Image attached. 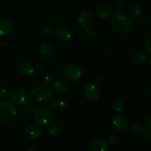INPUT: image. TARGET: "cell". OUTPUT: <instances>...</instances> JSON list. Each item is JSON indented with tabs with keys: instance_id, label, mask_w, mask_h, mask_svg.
Listing matches in <instances>:
<instances>
[{
	"instance_id": "cell-1",
	"label": "cell",
	"mask_w": 151,
	"mask_h": 151,
	"mask_svg": "<svg viewBox=\"0 0 151 151\" xmlns=\"http://www.w3.org/2000/svg\"><path fill=\"white\" fill-rule=\"evenodd\" d=\"M111 26L115 31L125 33L133 28V22L131 18L122 11H116L111 19Z\"/></svg>"
},
{
	"instance_id": "cell-2",
	"label": "cell",
	"mask_w": 151,
	"mask_h": 151,
	"mask_svg": "<svg viewBox=\"0 0 151 151\" xmlns=\"http://www.w3.org/2000/svg\"><path fill=\"white\" fill-rule=\"evenodd\" d=\"M17 111L13 103L10 102H2L0 103V123L7 125L16 117Z\"/></svg>"
},
{
	"instance_id": "cell-3",
	"label": "cell",
	"mask_w": 151,
	"mask_h": 151,
	"mask_svg": "<svg viewBox=\"0 0 151 151\" xmlns=\"http://www.w3.org/2000/svg\"><path fill=\"white\" fill-rule=\"evenodd\" d=\"M52 90L49 86L43 85L37 86L30 91L31 98L38 102H47L52 98Z\"/></svg>"
},
{
	"instance_id": "cell-4",
	"label": "cell",
	"mask_w": 151,
	"mask_h": 151,
	"mask_svg": "<svg viewBox=\"0 0 151 151\" xmlns=\"http://www.w3.org/2000/svg\"><path fill=\"white\" fill-rule=\"evenodd\" d=\"M34 119L41 125H47L52 122V117L50 111L46 108L38 107L34 110Z\"/></svg>"
},
{
	"instance_id": "cell-5",
	"label": "cell",
	"mask_w": 151,
	"mask_h": 151,
	"mask_svg": "<svg viewBox=\"0 0 151 151\" xmlns=\"http://www.w3.org/2000/svg\"><path fill=\"white\" fill-rule=\"evenodd\" d=\"M63 74L67 80L76 81L81 78L82 72L78 66L75 64H68L63 69Z\"/></svg>"
},
{
	"instance_id": "cell-6",
	"label": "cell",
	"mask_w": 151,
	"mask_h": 151,
	"mask_svg": "<svg viewBox=\"0 0 151 151\" xmlns=\"http://www.w3.org/2000/svg\"><path fill=\"white\" fill-rule=\"evenodd\" d=\"M10 97L13 104L22 106L27 100V92L22 87H16L12 90Z\"/></svg>"
},
{
	"instance_id": "cell-7",
	"label": "cell",
	"mask_w": 151,
	"mask_h": 151,
	"mask_svg": "<svg viewBox=\"0 0 151 151\" xmlns=\"http://www.w3.org/2000/svg\"><path fill=\"white\" fill-rule=\"evenodd\" d=\"M111 123L115 129L119 131H124L128 127V119L125 115L116 114L111 117Z\"/></svg>"
},
{
	"instance_id": "cell-8",
	"label": "cell",
	"mask_w": 151,
	"mask_h": 151,
	"mask_svg": "<svg viewBox=\"0 0 151 151\" xmlns=\"http://www.w3.org/2000/svg\"><path fill=\"white\" fill-rule=\"evenodd\" d=\"M100 91L98 86L94 83H90L87 84L84 88V95L85 97L89 101H95L100 97Z\"/></svg>"
},
{
	"instance_id": "cell-9",
	"label": "cell",
	"mask_w": 151,
	"mask_h": 151,
	"mask_svg": "<svg viewBox=\"0 0 151 151\" xmlns=\"http://www.w3.org/2000/svg\"><path fill=\"white\" fill-rule=\"evenodd\" d=\"M56 38L61 41H67L71 38V31L66 26H59L55 31Z\"/></svg>"
},
{
	"instance_id": "cell-10",
	"label": "cell",
	"mask_w": 151,
	"mask_h": 151,
	"mask_svg": "<svg viewBox=\"0 0 151 151\" xmlns=\"http://www.w3.org/2000/svg\"><path fill=\"white\" fill-rule=\"evenodd\" d=\"M93 16L90 12L86 11L81 13L78 18V24L83 28H88L92 24Z\"/></svg>"
},
{
	"instance_id": "cell-11",
	"label": "cell",
	"mask_w": 151,
	"mask_h": 151,
	"mask_svg": "<svg viewBox=\"0 0 151 151\" xmlns=\"http://www.w3.org/2000/svg\"><path fill=\"white\" fill-rule=\"evenodd\" d=\"M43 131L41 128L36 125H31L26 129V135L31 139H35L42 134Z\"/></svg>"
},
{
	"instance_id": "cell-12",
	"label": "cell",
	"mask_w": 151,
	"mask_h": 151,
	"mask_svg": "<svg viewBox=\"0 0 151 151\" xmlns=\"http://www.w3.org/2000/svg\"><path fill=\"white\" fill-rule=\"evenodd\" d=\"M112 13V9L111 7V6H109V4H101V5L99 6L98 7L96 10V15L97 16V17H99L100 19H105L109 18V16L111 15Z\"/></svg>"
},
{
	"instance_id": "cell-13",
	"label": "cell",
	"mask_w": 151,
	"mask_h": 151,
	"mask_svg": "<svg viewBox=\"0 0 151 151\" xmlns=\"http://www.w3.org/2000/svg\"><path fill=\"white\" fill-rule=\"evenodd\" d=\"M109 149V144L103 139H96L91 143L89 150L91 151H106Z\"/></svg>"
},
{
	"instance_id": "cell-14",
	"label": "cell",
	"mask_w": 151,
	"mask_h": 151,
	"mask_svg": "<svg viewBox=\"0 0 151 151\" xmlns=\"http://www.w3.org/2000/svg\"><path fill=\"white\" fill-rule=\"evenodd\" d=\"M40 53L45 58H50L54 55L55 47L51 43L44 42L40 46Z\"/></svg>"
},
{
	"instance_id": "cell-15",
	"label": "cell",
	"mask_w": 151,
	"mask_h": 151,
	"mask_svg": "<svg viewBox=\"0 0 151 151\" xmlns=\"http://www.w3.org/2000/svg\"><path fill=\"white\" fill-rule=\"evenodd\" d=\"M19 71L22 75L26 77H32L35 73V69L29 63H22L19 65Z\"/></svg>"
},
{
	"instance_id": "cell-16",
	"label": "cell",
	"mask_w": 151,
	"mask_h": 151,
	"mask_svg": "<svg viewBox=\"0 0 151 151\" xmlns=\"http://www.w3.org/2000/svg\"><path fill=\"white\" fill-rule=\"evenodd\" d=\"M53 88L55 91L58 93H64L69 88V84L63 79H59L53 83Z\"/></svg>"
},
{
	"instance_id": "cell-17",
	"label": "cell",
	"mask_w": 151,
	"mask_h": 151,
	"mask_svg": "<svg viewBox=\"0 0 151 151\" xmlns=\"http://www.w3.org/2000/svg\"><path fill=\"white\" fill-rule=\"evenodd\" d=\"M13 29L11 22L6 19L0 20V35H7Z\"/></svg>"
},
{
	"instance_id": "cell-18",
	"label": "cell",
	"mask_w": 151,
	"mask_h": 151,
	"mask_svg": "<svg viewBox=\"0 0 151 151\" xmlns=\"http://www.w3.org/2000/svg\"><path fill=\"white\" fill-rule=\"evenodd\" d=\"M131 134L135 136H140L144 133L145 127L142 123L139 122H134L130 126Z\"/></svg>"
},
{
	"instance_id": "cell-19",
	"label": "cell",
	"mask_w": 151,
	"mask_h": 151,
	"mask_svg": "<svg viewBox=\"0 0 151 151\" xmlns=\"http://www.w3.org/2000/svg\"><path fill=\"white\" fill-rule=\"evenodd\" d=\"M128 11L133 17H139L142 13V7L139 3L133 1L128 6Z\"/></svg>"
},
{
	"instance_id": "cell-20",
	"label": "cell",
	"mask_w": 151,
	"mask_h": 151,
	"mask_svg": "<svg viewBox=\"0 0 151 151\" xmlns=\"http://www.w3.org/2000/svg\"><path fill=\"white\" fill-rule=\"evenodd\" d=\"M147 60V55L143 52H138L135 53L132 58V61L137 66L143 64Z\"/></svg>"
},
{
	"instance_id": "cell-21",
	"label": "cell",
	"mask_w": 151,
	"mask_h": 151,
	"mask_svg": "<svg viewBox=\"0 0 151 151\" xmlns=\"http://www.w3.org/2000/svg\"><path fill=\"white\" fill-rule=\"evenodd\" d=\"M47 132L50 136H56L60 132V128L56 124H52L47 127Z\"/></svg>"
},
{
	"instance_id": "cell-22",
	"label": "cell",
	"mask_w": 151,
	"mask_h": 151,
	"mask_svg": "<svg viewBox=\"0 0 151 151\" xmlns=\"http://www.w3.org/2000/svg\"><path fill=\"white\" fill-rule=\"evenodd\" d=\"M69 106V102L64 97H60L57 100V107L60 110H65Z\"/></svg>"
},
{
	"instance_id": "cell-23",
	"label": "cell",
	"mask_w": 151,
	"mask_h": 151,
	"mask_svg": "<svg viewBox=\"0 0 151 151\" xmlns=\"http://www.w3.org/2000/svg\"><path fill=\"white\" fill-rule=\"evenodd\" d=\"M55 75L52 72H47L44 77V81L47 84H52L55 81Z\"/></svg>"
},
{
	"instance_id": "cell-24",
	"label": "cell",
	"mask_w": 151,
	"mask_h": 151,
	"mask_svg": "<svg viewBox=\"0 0 151 151\" xmlns=\"http://www.w3.org/2000/svg\"><path fill=\"white\" fill-rule=\"evenodd\" d=\"M124 103L122 100H116L112 103V109L115 112H119L123 109Z\"/></svg>"
},
{
	"instance_id": "cell-25",
	"label": "cell",
	"mask_w": 151,
	"mask_h": 151,
	"mask_svg": "<svg viewBox=\"0 0 151 151\" xmlns=\"http://www.w3.org/2000/svg\"><path fill=\"white\" fill-rule=\"evenodd\" d=\"M119 143V139L117 136H112L108 140L109 146H116Z\"/></svg>"
},
{
	"instance_id": "cell-26",
	"label": "cell",
	"mask_w": 151,
	"mask_h": 151,
	"mask_svg": "<svg viewBox=\"0 0 151 151\" xmlns=\"http://www.w3.org/2000/svg\"><path fill=\"white\" fill-rule=\"evenodd\" d=\"M125 7V4L122 0H117L114 3V9L116 11H122Z\"/></svg>"
},
{
	"instance_id": "cell-27",
	"label": "cell",
	"mask_w": 151,
	"mask_h": 151,
	"mask_svg": "<svg viewBox=\"0 0 151 151\" xmlns=\"http://www.w3.org/2000/svg\"><path fill=\"white\" fill-rule=\"evenodd\" d=\"M42 32L46 36H51L53 35V29L50 27H44L42 29Z\"/></svg>"
},
{
	"instance_id": "cell-28",
	"label": "cell",
	"mask_w": 151,
	"mask_h": 151,
	"mask_svg": "<svg viewBox=\"0 0 151 151\" xmlns=\"http://www.w3.org/2000/svg\"><path fill=\"white\" fill-rule=\"evenodd\" d=\"M144 137L147 140L151 141V125L147 126L146 129L144 131Z\"/></svg>"
},
{
	"instance_id": "cell-29",
	"label": "cell",
	"mask_w": 151,
	"mask_h": 151,
	"mask_svg": "<svg viewBox=\"0 0 151 151\" xmlns=\"http://www.w3.org/2000/svg\"><path fill=\"white\" fill-rule=\"evenodd\" d=\"M85 35L86 38H88V39H92L94 37V32L93 29H90V28H86L85 31Z\"/></svg>"
},
{
	"instance_id": "cell-30",
	"label": "cell",
	"mask_w": 151,
	"mask_h": 151,
	"mask_svg": "<svg viewBox=\"0 0 151 151\" xmlns=\"http://www.w3.org/2000/svg\"><path fill=\"white\" fill-rule=\"evenodd\" d=\"M8 94V90L5 87H0V98H5Z\"/></svg>"
},
{
	"instance_id": "cell-31",
	"label": "cell",
	"mask_w": 151,
	"mask_h": 151,
	"mask_svg": "<svg viewBox=\"0 0 151 151\" xmlns=\"http://www.w3.org/2000/svg\"><path fill=\"white\" fill-rule=\"evenodd\" d=\"M24 110L27 111H30L32 109H33L34 103L31 101H27L26 103H24Z\"/></svg>"
},
{
	"instance_id": "cell-32",
	"label": "cell",
	"mask_w": 151,
	"mask_h": 151,
	"mask_svg": "<svg viewBox=\"0 0 151 151\" xmlns=\"http://www.w3.org/2000/svg\"><path fill=\"white\" fill-rule=\"evenodd\" d=\"M145 50L149 54L151 55V37L147 38L145 41Z\"/></svg>"
},
{
	"instance_id": "cell-33",
	"label": "cell",
	"mask_w": 151,
	"mask_h": 151,
	"mask_svg": "<svg viewBox=\"0 0 151 151\" xmlns=\"http://www.w3.org/2000/svg\"><path fill=\"white\" fill-rule=\"evenodd\" d=\"M144 123L147 126H148V125H151V116L147 115V116H145Z\"/></svg>"
},
{
	"instance_id": "cell-34",
	"label": "cell",
	"mask_w": 151,
	"mask_h": 151,
	"mask_svg": "<svg viewBox=\"0 0 151 151\" xmlns=\"http://www.w3.org/2000/svg\"><path fill=\"white\" fill-rule=\"evenodd\" d=\"M44 69H45V66L44 65L40 64L38 66V71L39 72H43L44 71Z\"/></svg>"
},
{
	"instance_id": "cell-35",
	"label": "cell",
	"mask_w": 151,
	"mask_h": 151,
	"mask_svg": "<svg viewBox=\"0 0 151 151\" xmlns=\"http://www.w3.org/2000/svg\"><path fill=\"white\" fill-rule=\"evenodd\" d=\"M26 151H35L36 150V149L35 148V147H28V148H27Z\"/></svg>"
},
{
	"instance_id": "cell-36",
	"label": "cell",
	"mask_w": 151,
	"mask_h": 151,
	"mask_svg": "<svg viewBox=\"0 0 151 151\" xmlns=\"http://www.w3.org/2000/svg\"><path fill=\"white\" fill-rule=\"evenodd\" d=\"M147 63H148L150 65H151V55L147 58Z\"/></svg>"
},
{
	"instance_id": "cell-37",
	"label": "cell",
	"mask_w": 151,
	"mask_h": 151,
	"mask_svg": "<svg viewBox=\"0 0 151 151\" xmlns=\"http://www.w3.org/2000/svg\"><path fill=\"white\" fill-rule=\"evenodd\" d=\"M150 98H151V88H150Z\"/></svg>"
},
{
	"instance_id": "cell-38",
	"label": "cell",
	"mask_w": 151,
	"mask_h": 151,
	"mask_svg": "<svg viewBox=\"0 0 151 151\" xmlns=\"http://www.w3.org/2000/svg\"><path fill=\"white\" fill-rule=\"evenodd\" d=\"M72 1H76V0H72Z\"/></svg>"
},
{
	"instance_id": "cell-39",
	"label": "cell",
	"mask_w": 151,
	"mask_h": 151,
	"mask_svg": "<svg viewBox=\"0 0 151 151\" xmlns=\"http://www.w3.org/2000/svg\"><path fill=\"white\" fill-rule=\"evenodd\" d=\"M150 23H151V22H150Z\"/></svg>"
}]
</instances>
